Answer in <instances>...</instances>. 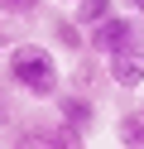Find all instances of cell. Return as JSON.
<instances>
[{
    "mask_svg": "<svg viewBox=\"0 0 144 149\" xmlns=\"http://www.w3.org/2000/svg\"><path fill=\"white\" fill-rule=\"evenodd\" d=\"M5 72H10V82H15L24 96H34V101H58L63 96V72H58V58L43 48V43H19V48H10V58H5Z\"/></svg>",
    "mask_w": 144,
    "mask_h": 149,
    "instance_id": "obj_1",
    "label": "cell"
},
{
    "mask_svg": "<svg viewBox=\"0 0 144 149\" xmlns=\"http://www.w3.org/2000/svg\"><path fill=\"white\" fill-rule=\"evenodd\" d=\"M130 43H139L134 39V15H115V19H106L101 29H91L86 34V53H101V58H115V53H125Z\"/></svg>",
    "mask_w": 144,
    "mask_h": 149,
    "instance_id": "obj_2",
    "label": "cell"
},
{
    "mask_svg": "<svg viewBox=\"0 0 144 149\" xmlns=\"http://www.w3.org/2000/svg\"><path fill=\"white\" fill-rule=\"evenodd\" d=\"M10 149H86V144H82L77 130H67L63 120H53V125H29V130H19Z\"/></svg>",
    "mask_w": 144,
    "mask_h": 149,
    "instance_id": "obj_3",
    "label": "cell"
},
{
    "mask_svg": "<svg viewBox=\"0 0 144 149\" xmlns=\"http://www.w3.org/2000/svg\"><path fill=\"white\" fill-rule=\"evenodd\" d=\"M106 77L115 87H144V43H130L125 53L106 58Z\"/></svg>",
    "mask_w": 144,
    "mask_h": 149,
    "instance_id": "obj_4",
    "label": "cell"
},
{
    "mask_svg": "<svg viewBox=\"0 0 144 149\" xmlns=\"http://www.w3.org/2000/svg\"><path fill=\"white\" fill-rule=\"evenodd\" d=\"M58 120H63L67 130H77V135H86V130L96 125V101L82 96V91H63V96H58Z\"/></svg>",
    "mask_w": 144,
    "mask_h": 149,
    "instance_id": "obj_5",
    "label": "cell"
},
{
    "mask_svg": "<svg viewBox=\"0 0 144 149\" xmlns=\"http://www.w3.org/2000/svg\"><path fill=\"white\" fill-rule=\"evenodd\" d=\"M67 19H72L82 34H91V29H101L106 19H115V0H77Z\"/></svg>",
    "mask_w": 144,
    "mask_h": 149,
    "instance_id": "obj_6",
    "label": "cell"
},
{
    "mask_svg": "<svg viewBox=\"0 0 144 149\" xmlns=\"http://www.w3.org/2000/svg\"><path fill=\"white\" fill-rule=\"evenodd\" d=\"M115 139H120V149H144V106L120 111V120H115Z\"/></svg>",
    "mask_w": 144,
    "mask_h": 149,
    "instance_id": "obj_7",
    "label": "cell"
},
{
    "mask_svg": "<svg viewBox=\"0 0 144 149\" xmlns=\"http://www.w3.org/2000/svg\"><path fill=\"white\" fill-rule=\"evenodd\" d=\"M53 39H58V43H63V48H67V53H77V58H86V34H82V29H77V24H72V19H58V24H53Z\"/></svg>",
    "mask_w": 144,
    "mask_h": 149,
    "instance_id": "obj_8",
    "label": "cell"
},
{
    "mask_svg": "<svg viewBox=\"0 0 144 149\" xmlns=\"http://www.w3.org/2000/svg\"><path fill=\"white\" fill-rule=\"evenodd\" d=\"M19 15H10V10H0V48H19Z\"/></svg>",
    "mask_w": 144,
    "mask_h": 149,
    "instance_id": "obj_9",
    "label": "cell"
},
{
    "mask_svg": "<svg viewBox=\"0 0 144 149\" xmlns=\"http://www.w3.org/2000/svg\"><path fill=\"white\" fill-rule=\"evenodd\" d=\"M96 77H101V63H96L91 53H86V58L77 63V77H72V82H77V91H82V96H86V87H91Z\"/></svg>",
    "mask_w": 144,
    "mask_h": 149,
    "instance_id": "obj_10",
    "label": "cell"
},
{
    "mask_svg": "<svg viewBox=\"0 0 144 149\" xmlns=\"http://www.w3.org/2000/svg\"><path fill=\"white\" fill-rule=\"evenodd\" d=\"M38 5H43V0H0V10L19 15V19H29V15H38Z\"/></svg>",
    "mask_w": 144,
    "mask_h": 149,
    "instance_id": "obj_11",
    "label": "cell"
},
{
    "mask_svg": "<svg viewBox=\"0 0 144 149\" xmlns=\"http://www.w3.org/2000/svg\"><path fill=\"white\" fill-rule=\"evenodd\" d=\"M125 10H134V15H144V0H125Z\"/></svg>",
    "mask_w": 144,
    "mask_h": 149,
    "instance_id": "obj_12",
    "label": "cell"
},
{
    "mask_svg": "<svg viewBox=\"0 0 144 149\" xmlns=\"http://www.w3.org/2000/svg\"><path fill=\"white\" fill-rule=\"evenodd\" d=\"M72 5H77V0H72Z\"/></svg>",
    "mask_w": 144,
    "mask_h": 149,
    "instance_id": "obj_13",
    "label": "cell"
}]
</instances>
